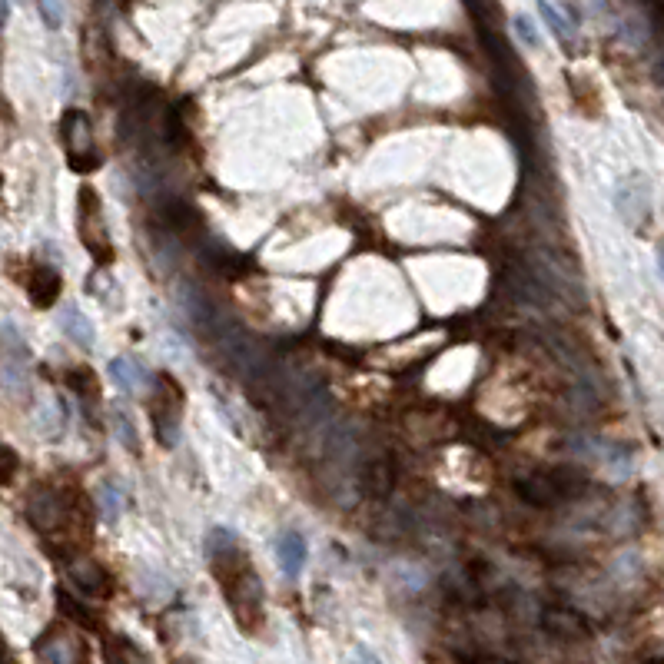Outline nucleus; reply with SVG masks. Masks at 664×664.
Returning <instances> with one entry per match:
<instances>
[{
	"mask_svg": "<svg viewBox=\"0 0 664 664\" xmlns=\"http://www.w3.org/2000/svg\"><path fill=\"white\" fill-rule=\"evenodd\" d=\"M213 578L220 585L226 605H230L236 625L246 635H256L266 621V598H263V581H259L253 562L243 548L223 552L213 558Z\"/></svg>",
	"mask_w": 664,
	"mask_h": 664,
	"instance_id": "1",
	"label": "nucleus"
},
{
	"mask_svg": "<svg viewBox=\"0 0 664 664\" xmlns=\"http://www.w3.org/2000/svg\"><path fill=\"white\" fill-rule=\"evenodd\" d=\"M77 210H80L77 233H80L83 246H87V253L93 256V263H97V266L113 263V246H110L107 223H103V206H100V196H97L93 186H83V190H80Z\"/></svg>",
	"mask_w": 664,
	"mask_h": 664,
	"instance_id": "2",
	"label": "nucleus"
},
{
	"mask_svg": "<svg viewBox=\"0 0 664 664\" xmlns=\"http://www.w3.org/2000/svg\"><path fill=\"white\" fill-rule=\"evenodd\" d=\"M60 140H64V153L70 170L77 173H90L100 166V153L97 143H93V127L90 117L83 110H67L64 120H60Z\"/></svg>",
	"mask_w": 664,
	"mask_h": 664,
	"instance_id": "3",
	"label": "nucleus"
},
{
	"mask_svg": "<svg viewBox=\"0 0 664 664\" xmlns=\"http://www.w3.org/2000/svg\"><path fill=\"white\" fill-rule=\"evenodd\" d=\"M74 508H77V498L50 489V485H37V489L27 495V522L34 525L40 535H54L67 525Z\"/></svg>",
	"mask_w": 664,
	"mask_h": 664,
	"instance_id": "4",
	"label": "nucleus"
},
{
	"mask_svg": "<svg viewBox=\"0 0 664 664\" xmlns=\"http://www.w3.org/2000/svg\"><path fill=\"white\" fill-rule=\"evenodd\" d=\"M180 419H183V392L173 382V376H163L157 382V399L150 406L153 432H157V442L163 449H173L180 442Z\"/></svg>",
	"mask_w": 664,
	"mask_h": 664,
	"instance_id": "5",
	"label": "nucleus"
},
{
	"mask_svg": "<svg viewBox=\"0 0 664 664\" xmlns=\"http://www.w3.org/2000/svg\"><path fill=\"white\" fill-rule=\"evenodd\" d=\"M515 492H518V498H522L525 505H532V508H555V505H562L565 498L575 495V489H568V485H565L562 472L522 475V479L515 482Z\"/></svg>",
	"mask_w": 664,
	"mask_h": 664,
	"instance_id": "6",
	"label": "nucleus"
},
{
	"mask_svg": "<svg viewBox=\"0 0 664 664\" xmlns=\"http://www.w3.org/2000/svg\"><path fill=\"white\" fill-rule=\"evenodd\" d=\"M67 575L74 581V588L87 598H110L113 595V578L100 562L93 558H67Z\"/></svg>",
	"mask_w": 664,
	"mask_h": 664,
	"instance_id": "7",
	"label": "nucleus"
},
{
	"mask_svg": "<svg viewBox=\"0 0 664 664\" xmlns=\"http://www.w3.org/2000/svg\"><path fill=\"white\" fill-rule=\"evenodd\" d=\"M615 206H618L621 220L631 226H638L641 220H645L651 210V193H648L645 176H638V173L625 176V180L615 186Z\"/></svg>",
	"mask_w": 664,
	"mask_h": 664,
	"instance_id": "8",
	"label": "nucleus"
},
{
	"mask_svg": "<svg viewBox=\"0 0 664 664\" xmlns=\"http://www.w3.org/2000/svg\"><path fill=\"white\" fill-rule=\"evenodd\" d=\"M37 658L40 664H90L87 648L60 628H50L47 635L37 641Z\"/></svg>",
	"mask_w": 664,
	"mask_h": 664,
	"instance_id": "9",
	"label": "nucleus"
},
{
	"mask_svg": "<svg viewBox=\"0 0 664 664\" xmlns=\"http://www.w3.org/2000/svg\"><path fill=\"white\" fill-rule=\"evenodd\" d=\"M542 628H545V635L565 641V645H572V641H588V638H591V625H588V621L581 618L578 611L562 608V605H548V608L542 611Z\"/></svg>",
	"mask_w": 664,
	"mask_h": 664,
	"instance_id": "10",
	"label": "nucleus"
},
{
	"mask_svg": "<svg viewBox=\"0 0 664 664\" xmlns=\"http://www.w3.org/2000/svg\"><path fill=\"white\" fill-rule=\"evenodd\" d=\"M110 379L113 386H117L120 392H127V396H140V392H147L150 386H157V379H153V372L143 366V362H137L133 356H117L110 359Z\"/></svg>",
	"mask_w": 664,
	"mask_h": 664,
	"instance_id": "11",
	"label": "nucleus"
},
{
	"mask_svg": "<svg viewBox=\"0 0 664 664\" xmlns=\"http://www.w3.org/2000/svg\"><path fill=\"white\" fill-rule=\"evenodd\" d=\"M359 485H362V492L379 498V502L382 498H389L399 485L396 462H392L389 455H376V459H369L359 472Z\"/></svg>",
	"mask_w": 664,
	"mask_h": 664,
	"instance_id": "12",
	"label": "nucleus"
},
{
	"mask_svg": "<svg viewBox=\"0 0 664 664\" xmlns=\"http://www.w3.org/2000/svg\"><path fill=\"white\" fill-rule=\"evenodd\" d=\"M276 558H279V568H283L286 578H299L303 575V568L309 562V545L303 532H283L276 538Z\"/></svg>",
	"mask_w": 664,
	"mask_h": 664,
	"instance_id": "13",
	"label": "nucleus"
},
{
	"mask_svg": "<svg viewBox=\"0 0 664 664\" xmlns=\"http://www.w3.org/2000/svg\"><path fill=\"white\" fill-rule=\"evenodd\" d=\"M60 289H64V279H60V273L54 266H34L27 276V293H30V303L47 309L54 306L60 299Z\"/></svg>",
	"mask_w": 664,
	"mask_h": 664,
	"instance_id": "14",
	"label": "nucleus"
},
{
	"mask_svg": "<svg viewBox=\"0 0 664 664\" xmlns=\"http://www.w3.org/2000/svg\"><path fill=\"white\" fill-rule=\"evenodd\" d=\"M103 661L107 664H150V655L127 635L103 638Z\"/></svg>",
	"mask_w": 664,
	"mask_h": 664,
	"instance_id": "15",
	"label": "nucleus"
},
{
	"mask_svg": "<svg viewBox=\"0 0 664 664\" xmlns=\"http://www.w3.org/2000/svg\"><path fill=\"white\" fill-rule=\"evenodd\" d=\"M60 329H64V336L74 342V346H80V349H93V342H97L93 323L80 313L77 306H64V309H60Z\"/></svg>",
	"mask_w": 664,
	"mask_h": 664,
	"instance_id": "16",
	"label": "nucleus"
},
{
	"mask_svg": "<svg viewBox=\"0 0 664 664\" xmlns=\"http://www.w3.org/2000/svg\"><path fill=\"white\" fill-rule=\"evenodd\" d=\"M57 605H60V611L70 618V621H77L80 628H90V631H97L100 628V621H97V615L87 608V605H80V601L74 598V595H67V591H60L57 595Z\"/></svg>",
	"mask_w": 664,
	"mask_h": 664,
	"instance_id": "17",
	"label": "nucleus"
},
{
	"mask_svg": "<svg viewBox=\"0 0 664 664\" xmlns=\"http://www.w3.org/2000/svg\"><path fill=\"white\" fill-rule=\"evenodd\" d=\"M538 14L545 17V24L552 27V34L562 40V44H572V40H575V24H572V20L558 14V10L548 4V0H538Z\"/></svg>",
	"mask_w": 664,
	"mask_h": 664,
	"instance_id": "18",
	"label": "nucleus"
},
{
	"mask_svg": "<svg viewBox=\"0 0 664 664\" xmlns=\"http://www.w3.org/2000/svg\"><path fill=\"white\" fill-rule=\"evenodd\" d=\"M100 512L107 522H117L120 512H123V492L117 489L113 482H103L100 485Z\"/></svg>",
	"mask_w": 664,
	"mask_h": 664,
	"instance_id": "19",
	"label": "nucleus"
},
{
	"mask_svg": "<svg viewBox=\"0 0 664 664\" xmlns=\"http://www.w3.org/2000/svg\"><path fill=\"white\" fill-rule=\"evenodd\" d=\"M113 432H117V439H120V445L123 449H130V452H140V442H137V429H133V422H130V415L123 412V409H113Z\"/></svg>",
	"mask_w": 664,
	"mask_h": 664,
	"instance_id": "20",
	"label": "nucleus"
},
{
	"mask_svg": "<svg viewBox=\"0 0 664 664\" xmlns=\"http://www.w3.org/2000/svg\"><path fill=\"white\" fill-rule=\"evenodd\" d=\"M233 548H240V542H236V532H233V528H213V532H210V542H206V552H210V558L223 555V552H233Z\"/></svg>",
	"mask_w": 664,
	"mask_h": 664,
	"instance_id": "21",
	"label": "nucleus"
},
{
	"mask_svg": "<svg viewBox=\"0 0 664 664\" xmlns=\"http://www.w3.org/2000/svg\"><path fill=\"white\" fill-rule=\"evenodd\" d=\"M70 386L77 389L80 399H100V386H97V376H93L90 369H74L70 372Z\"/></svg>",
	"mask_w": 664,
	"mask_h": 664,
	"instance_id": "22",
	"label": "nucleus"
},
{
	"mask_svg": "<svg viewBox=\"0 0 664 664\" xmlns=\"http://www.w3.org/2000/svg\"><path fill=\"white\" fill-rule=\"evenodd\" d=\"M37 10L40 17H44V24L50 30H60L67 20V10H64V0H37Z\"/></svg>",
	"mask_w": 664,
	"mask_h": 664,
	"instance_id": "23",
	"label": "nucleus"
},
{
	"mask_svg": "<svg viewBox=\"0 0 664 664\" xmlns=\"http://www.w3.org/2000/svg\"><path fill=\"white\" fill-rule=\"evenodd\" d=\"M20 472V459L10 445H0V485H10Z\"/></svg>",
	"mask_w": 664,
	"mask_h": 664,
	"instance_id": "24",
	"label": "nucleus"
},
{
	"mask_svg": "<svg viewBox=\"0 0 664 664\" xmlns=\"http://www.w3.org/2000/svg\"><path fill=\"white\" fill-rule=\"evenodd\" d=\"M515 34L525 40L528 47H542V37L535 34V27H532V20H528L525 14H518L515 17Z\"/></svg>",
	"mask_w": 664,
	"mask_h": 664,
	"instance_id": "25",
	"label": "nucleus"
},
{
	"mask_svg": "<svg viewBox=\"0 0 664 664\" xmlns=\"http://www.w3.org/2000/svg\"><path fill=\"white\" fill-rule=\"evenodd\" d=\"M352 664H382V661L372 655L369 648H356V661H352Z\"/></svg>",
	"mask_w": 664,
	"mask_h": 664,
	"instance_id": "26",
	"label": "nucleus"
},
{
	"mask_svg": "<svg viewBox=\"0 0 664 664\" xmlns=\"http://www.w3.org/2000/svg\"><path fill=\"white\" fill-rule=\"evenodd\" d=\"M7 14H10V4L7 0H0V24H7Z\"/></svg>",
	"mask_w": 664,
	"mask_h": 664,
	"instance_id": "27",
	"label": "nucleus"
},
{
	"mask_svg": "<svg viewBox=\"0 0 664 664\" xmlns=\"http://www.w3.org/2000/svg\"><path fill=\"white\" fill-rule=\"evenodd\" d=\"M658 266H661V276H664V243L658 246Z\"/></svg>",
	"mask_w": 664,
	"mask_h": 664,
	"instance_id": "28",
	"label": "nucleus"
}]
</instances>
